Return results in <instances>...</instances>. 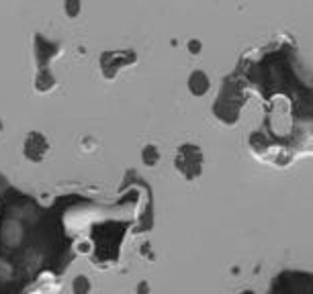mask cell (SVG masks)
Instances as JSON below:
<instances>
[{"instance_id": "cell-1", "label": "cell", "mask_w": 313, "mask_h": 294, "mask_svg": "<svg viewBox=\"0 0 313 294\" xmlns=\"http://www.w3.org/2000/svg\"><path fill=\"white\" fill-rule=\"evenodd\" d=\"M207 88H209L207 76H205L203 72L193 74V78H191V90H193L195 94H203V92H207Z\"/></svg>"}, {"instance_id": "cell-2", "label": "cell", "mask_w": 313, "mask_h": 294, "mask_svg": "<svg viewBox=\"0 0 313 294\" xmlns=\"http://www.w3.org/2000/svg\"><path fill=\"white\" fill-rule=\"evenodd\" d=\"M191 51H193V53H197V51H199V43H197V41H195V43H191Z\"/></svg>"}]
</instances>
